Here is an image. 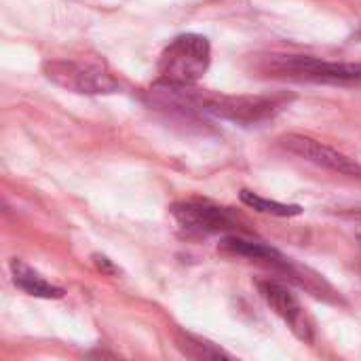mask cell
<instances>
[{"mask_svg":"<svg viewBox=\"0 0 361 361\" xmlns=\"http://www.w3.org/2000/svg\"><path fill=\"white\" fill-rule=\"evenodd\" d=\"M154 102L165 108H180L182 112H201L216 118H224L237 125H258L275 118L288 104L290 97L277 95H226L199 91L192 87L154 85Z\"/></svg>","mask_w":361,"mask_h":361,"instance_id":"obj_1","label":"cell"},{"mask_svg":"<svg viewBox=\"0 0 361 361\" xmlns=\"http://www.w3.org/2000/svg\"><path fill=\"white\" fill-rule=\"evenodd\" d=\"M260 72L296 82L361 87V61H328L311 55H271L260 63Z\"/></svg>","mask_w":361,"mask_h":361,"instance_id":"obj_2","label":"cell"},{"mask_svg":"<svg viewBox=\"0 0 361 361\" xmlns=\"http://www.w3.org/2000/svg\"><path fill=\"white\" fill-rule=\"evenodd\" d=\"M212 63L209 40L201 34L176 36L159 57V80L173 87H195Z\"/></svg>","mask_w":361,"mask_h":361,"instance_id":"obj_3","label":"cell"},{"mask_svg":"<svg viewBox=\"0 0 361 361\" xmlns=\"http://www.w3.org/2000/svg\"><path fill=\"white\" fill-rule=\"evenodd\" d=\"M171 216L182 231L192 235H250L247 222L228 207L205 199H186L171 205Z\"/></svg>","mask_w":361,"mask_h":361,"instance_id":"obj_4","label":"cell"},{"mask_svg":"<svg viewBox=\"0 0 361 361\" xmlns=\"http://www.w3.org/2000/svg\"><path fill=\"white\" fill-rule=\"evenodd\" d=\"M44 76L57 87L82 95H108L121 89V82L99 63L76 59H53L44 63Z\"/></svg>","mask_w":361,"mask_h":361,"instance_id":"obj_5","label":"cell"},{"mask_svg":"<svg viewBox=\"0 0 361 361\" xmlns=\"http://www.w3.org/2000/svg\"><path fill=\"white\" fill-rule=\"evenodd\" d=\"M279 144L288 152H292V154H296V157H300V159H305V161H309L313 165H319V167L330 169V171L341 173V176L361 178L360 163H355L347 154H343V152H338V150H334V148H330V146H326V144H322V142H317L313 137L298 135V133H288V135H283L279 140Z\"/></svg>","mask_w":361,"mask_h":361,"instance_id":"obj_6","label":"cell"},{"mask_svg":"<svg viewBox=\"0 0 361 361\" xmlns=\"http://www.w3.org/2000/svg\"><path fill=\"white\" fill-rule=\"evenodd\" d=\"M260 296L267 300V305L290 326V330L305 343L313 341V324L307 317L300 300L292 294L288 286H283L277 279H260L258 283Z\"/></svg>","mask_w":361,"mask_h":361,"instance_id":"obj_7","label":"cell"},{"mask_svg":"<svg viewBox=\"0 0 361 361\" xmlns=\"http://www.w3.org/2000/svg\"><path fill=\"white\" fill-rule=\"evenodd\" d=\"M11 275H13V283L27 296L57 300V298H63V294H66L61 288L47 281L38 271H34L32 267H27L21 260H11Z\"/></svg>","mask_w":361,"mask_h":361,"instance_id":"obj_8","label":"cell"},{"mask_svg":"<svg viewBox=\"0 0 361 361\" xmlns=\"http://www.w3.org/2000/svg\"><path fill=\"white\" fill-rule=\"evenodd\" d=\"M173 343L178 347V351L190 360H231V355L226 351H222L220 347H216L214 343L195 336L190 332L178 330L173 336Z\"/></svg>","mask_w":361,"mask_h":361,"instance_id":"obj_9","label":"cell"},{"mask_svg":"<svg viewBox=\"0 0 361 361\" xmlns=\"http://www.w3.org/2000/svg\"><path fill=\"white\" fill-rule=\"evenodd\" d=\"M239 199H241V203L247 205L250 209L260 212V214H271V216H277V218H294V216H300V214L305 212L300 205H294V203H279V201L260 197L258 192H252V190H245V188L239 192Z\"/></svg>","mask_w":361,"mask_h":361,"instance_id":"obj_10","label":"cell"},{"mask_svg":"<svg viewBox=\"0 0 361 361\" xmlns=\"http://www.w3.org/2000/svg\"><path fill=\"white\" fill-rule=\"evenodd\" d=\"M91 258H93V264L97 267V271H102V273H106V275H118V269H116V267L112 264V260H108L106 256L93 254Z\"/></svg>","mask_w":361,"mask_h":361,"instance_id":"obj_11","label":"cell"},{"mask_svg":"<svg viewBox=\"0 0 361 361\" xmlns=\"http://www.w3.org/2000/svg\"><path fill=\"white\" fill-rule=\"evenodd\" d=\"M349 216H353V218H360V220H361V212H351Z\"/></svg>","mask_w":361,"mask_h":361,"instance_id":"obj_12","label":"cell"}]
</instances>
